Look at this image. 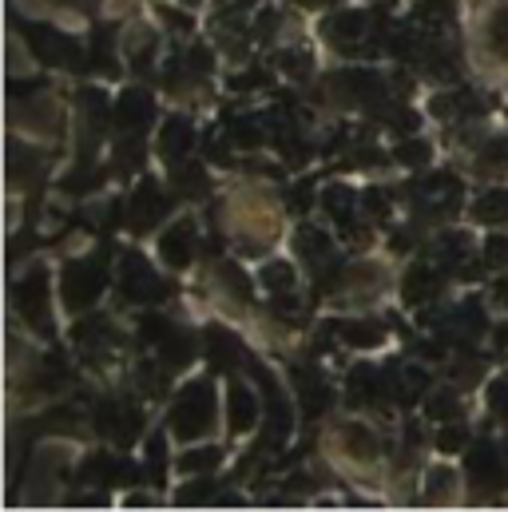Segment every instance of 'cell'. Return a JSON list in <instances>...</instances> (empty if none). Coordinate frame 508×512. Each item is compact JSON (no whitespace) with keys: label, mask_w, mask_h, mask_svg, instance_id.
Wrapping results in <instances>:
<instances>
[{"label":"cell","mask_w":508,"mask_h":512,"mask_svg":"<svg viewBox=\"0 0 508 512\" xmlns=\"http://www.w3.org/2000/svg\"><path fill=\"white\" fill-rule=\"evenodd\" d=\"M227 227L243 243H270L278 235V207L258 191H243L227 203Z\"/></svg>","instance_id":"obj_1"},{"label":"cell","mask_w":508,"mask_h":512,"mask_svg":"<svg viewBox=\"0 0 508 512\" xmlns=\"http://www.w3.org/2000/svg\"><path fill=\"white\" fill-rule=\"evenodd\" d=\"M493 409H497L501 417H508V413H505V409H508V385L505 382L493 389Z\"/></svg>","instance_id":"obj_10"},{"label":"cell","mask_w":508,"mask_h":512,"mask_svg":"<svg viewBox=\"0 0 508 512\" xmlns=\"http://www.w3.org/2000/svg\"><path fill=\"white\" fill-rule=\"evenodd\" d=\"M44 270L36 266L32 274H28V282L20 286V306H24V314H28V322H36L44 334L52 330V322H48V306H44Z\"/></svg>","instance_id":"obj_3"},{"label":"cell","mask_w":508,"mask_h":512,"mask_svg":"<svg viewBox=\"0 0 508 512\" xmlns=\"http://www.w3.org/2000/svg\"><path fill=\"white\" fill-rule=\"evenodd\" d=\"M227 405H231V429H247V425H254V413H258L254 393H247L243 385H235L231 397H227Z\"/></svg>","instance_id":"obj_5"},{"label":"cell","mask_w":508,"mask_h":512,"mask_svg":"<svg viewBox=\"0 0 508 512\" xmlns=\"http://www.w3.org/2000/svg\"><path fill=\"white\" fill-rule=\"evenodd\" d=\"M183 4H199V0H183Z\"/></svg>","instance_id":"obj_11"},{"label":"cell","mask_w":508,"mask_h":512,"mask_svg":"<svg viewBox=\"0 0 508 512\" xmlns=\"http://www.w3.org/2000/svg\"><path fill=\"white\" fill-rule=\"evenodd\" d=\"M191 247H195V231H191L187 223H179L175 231H167V235H163V258H167V262H175V266H183V262H187Z\"/></svg>","instance_id":"obj_4"},{"label":"cell","mask_w":508,"mask_h":512,"mask_svg":"<svg viewBox=\"0 0 508 512\" xmlns=\"http://www.w3.org/2000/svg\"><path fill=\"white\" fill-rule=\"evenodd\" d=\"M262 282H266L270 290H278V294H282V290H290V286H294V270H290L286 262H270V266L262 270Z\"/></svg>","instance_id":"obj_8"},{"label":"cell","mask_w":508,"mask_h":512,"mask_svg":"<svg viewBox=\"0 0 508 512\" xmlns=\"http://www.w3.org/2000/svg\"><path fill=\"white\" fill-rule=\"evenodd\" d=\"M453 489H457V473H449V469L429 473V501H453Z\"/></svg>","instance_id":"obj_7"},{"label":"cell","mask_w":508,"mask_h":512,"mask_svg":"<svg viewBox=\"0 0 508 512\" xmlns=\"http://www.w3.org/2000/svg\"><path fill=\"white\" fill-rule=\"evenodd\" d=\"M477 211H481V215H485L489 223H505V219H508V195H505V191H501V195H493V199H485V203H481Z\"/></svg>","instance_id":"obj_9"},{"label":"cell","mask_w":508,"mask_h":512,"mask_svg":"<svg viewBox=\"0 0 508 512\" xmlns=\"http://www.w3.org/2000/svg\"><path fill=\"white\" fill-rule=\"evenodd\" d=\"M215 461H219V449H191V453H183V457H179V469H183V473H191V477H203Z\"/></svg>","instance_id":"obj_6"},{"label":"cell","mask_w":508,"mask_h":512,"mask_svg":"<svg viewBox=\"0 0 508 512\" xmlns=\"http://www.w3.org/2000/svg\"><path fill=\"white\" fill-rule=\"evenodd\" d=\"M211 425H215V389L203 382L191 385V389L175 401V409H171V429H175L183 441H191V437L211 433Z\"/></svg>","instance_id":"obj_2"}]
</instances>
